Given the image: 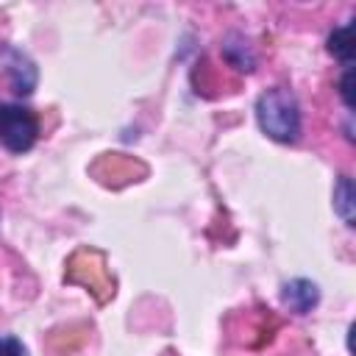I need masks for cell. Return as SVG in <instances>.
<instances>
[{
    "label": "cell",
    "instance_id": "obj_3",
    "mask_svg": "<svg viewBox=\"0 0 356 356\" xmlns=\"http://www.w3.org/2000/svg\"><path fill=\"white\" fill-rule=\"evenodd\" d=\"M6 75H8V81H11V86H14L17 95H31L33 86H36V67L17 47H8L6 50Z\"/></svg>",
    "mask_w": 356,
    "mask_h": 356
},
{
    "label": "cell",
    "instance_id": "obj_8",
    "mask_svg": "<svg viewBox=\"0 0 356 356\" xmlns=\"http://www.w3.org/2000/svg\"><path fill=\"white\" fill-rule=\"evenodd\" d=\"M350 78H353V70L348 67V70H345V75H342V81H339V95H342V100H345V106H348V108H353V95H350Z\"/></svg>",
    "mask_w": 356,
    "mask_h": 356
},
{
    "label": "cell",
    "instance_id": "obj_6",
    "mask_svg": "<svg viewBox=\"0 0 356 356\" xmlns=\"http://www.w3.org/2000/svg\"><path fill=\"white\" fill-rule=\"evenodd\" d=\"M334 211L348 222L353 225V181L348 175H342L334 186Z\"/></svg>",
    "mask_w": 356,
    "mask_h": 356
},
{
    "label": "cell",
    "instance_id": "obj_1",
    "mask_svg": "<svg viewBox=\"0 0 356 356\" xmlns=\"http://www.w3.org/2000/svg\"><path fill=\"white\" fill-rule=\"evenodd\" d=\"M256 120H259V128L275 142L289 145V142H298L300 136V106L295 95L284 86H273L259 95Z\"/></svg>",
    "mask_w": 356,
    "mask_h": 356
},
{
    "label": "cell",
    "instance_id": "obj_7",
    "mask_svg": "<svg viewBox=\"0 0 356 356\" xmlns=\"http://www.w3.org/2000/svg\"><path fill=\"white\" fill-rule=\"evenodd\" d=\"M0 356H28V350L17 337L0 334Z\"/></svg>",
    "mask_w": 356,
    "mask_h": 356
},
{
    "label": "cell",
    "instance_id": "obj_5",
    "mask_svg": "<svg viewBox=\"0 0 356 356\" xmlns=\"http://www.w3.org/2000/svg\"><path fill=\"white\" fill-rule=\"evenodd\" d=\"M328 53L334 58H339L345 67H350V61H353V22H345L342 28H337L328 36Z\"/></svg>",
    "mask_w": 356,
    "mask_h": 356
},
{
    "label": "cell",
    "instance_id": "obj_4",
    "mask_svg": "<svg viewBox=\"0 0 356 356\" xmlns=\"http://www.w3.org/2000/svg\"><path fill=\"white\" fill-rule=\"evenodd\" d=\"M281 298H284V303L289 306V312H295V314H306V312H312V309L317 306V300H320V289H317V284L309 281V278H292V281L284 284Z\"/></svg>",
    "mask_w": 356,
    "mask_h": 356
},
{
    "label": "cell",
    "instance_id": "obj_2",
    "mask_svg": "<svg viewBox=\"0 0 356 356\" xmlns=\"http://www.w3.org/2000/svg\"><path fill=\"white\" fill-rule=\"evenodd\" d=\"M39 117L19 103H0V142L11 153H25L36 145Z\"/></svg>",
    "mask_w": 356,
    "mask_h": 356
}]
</instances>
